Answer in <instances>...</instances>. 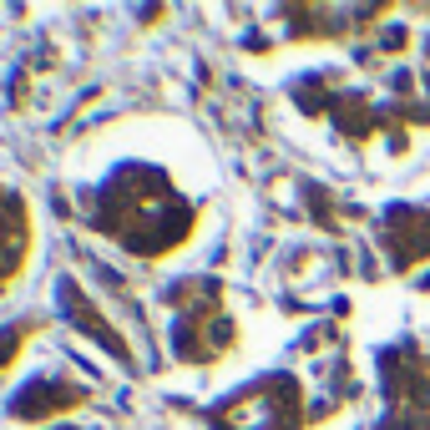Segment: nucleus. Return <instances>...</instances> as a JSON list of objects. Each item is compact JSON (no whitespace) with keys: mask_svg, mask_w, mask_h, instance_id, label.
<instances>
[{"mask_svg":"<svg viewBox=\"0 0 430 430\" xmlns=\"http://www.w3.org/2000/svg\"><path fill=\"white\" fill-rule=\"evenodd\" d=\"M91 223H96V233L117 238L137 258H168L173 248H183L193 238L198 208L178 193V183L163 168L122 163L96 188Z\"/></svg>","mask_w":430,"mask_h":430,"instance_id":"nucleus-1","label":"nucleus"},{"mask_svg":"<svg viewBox=\"0 0 430 430\" xmlns=\"http://www.w3.org/2000/svg\"><path fill=\"white\" fill-rule=\"evenodd\" d=\"M168 304H173V344H178V359L213 364V359H223L233 349L238 329H233V314L223 309L218 279H183V284L168 289Z\"/></svg>","mask_w":430,"mask_h":430,"instance_id":"nucleus-2","label":"nucleus"},{"mask_svg":"<svg viewBox=\"0 0 430 430\" xmlns=\"http://www.w3.org/2000/svg\"><path fill=\"white\" fill-rule=\"evenodd\" d=\"M304 390L294 374H263L208 410L213 430H304Z\"/></svg>","mask_w":430,"mask_h":430,"instance_id":"nucleus-3","label":"nucleus"},{"mask_svg":"<svg viewBox=\"0 0 430 430\" xmlns=\"http://www.w3.org/2000/svg\"><path fill=\"white\" fill-rule=\"evenodd\" d=\"M385 415L380 430H430V359L420 344H395L380 354Z\"/></svg>","mask_w":430,"mask_h":430,"instance_id":"nucleus-4","label":"nucleus"},{"mask_svg":"<svg viewBox=\"0 0 430 430\" xmlns=\"http://www.w3.org/2000/svg\"><path fill=\"white\" fill-rule=\"evenodd\" d=\"M86 395H91V390H86L81 380H71V374L56 369V374H31V380L11 395L6 410H11V420H26V425H46V420L56 425L66 410L86 405Z\"/></svg>","mask_w":430,"mask_h":430,"instance_id":"nucleus-5","label":"nucleus"},{"mask_svg":"<svg viewBox=\"0 0 430 430\" xmlns=\"http://www.w3.org/2000/svg\"><path fill=\"white\" fill-rule=\"evenodd\" d=\"M380 238H385V253L395 268H415L430 258V208H410V203H395L385 218H380Z\"/></svg>","mask_w":430,"mask_h":430,"instance_id":"nucleus-6","label":"nucleus"},{"mask_svg":"<svg viewBox=\"0 0 430 430\" xmlns=\"http://www.w3.org/2000/svg\"><path fill=\"white\" fill-rule=\"evenodd\" d=\"M26 253H31V213L11 188H0V289L21 274Z\"/></svg>","mask_w":430,"mask_h":430,"instance_id":"nucleus-7","label":"nucleus"},{"mask_svg":"<svg viewBox=\"0 0 430 430\" xmlns=\"http://www.w3.org/2000/svg\"><path fill=\"white\" fill-rule=\"evenodd\" d=\"M46 430H96V425H46Z\"/></svg>","mask_w":430,"mask_h":430,"instance_id":"nucleus-8","label":"nucleus"}]
</instances>
